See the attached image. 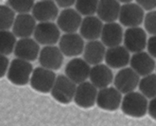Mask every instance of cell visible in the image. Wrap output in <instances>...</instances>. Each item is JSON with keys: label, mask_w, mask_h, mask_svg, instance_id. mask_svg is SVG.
<instances>
[{"label": "cell", "mask_w": 156, "mask_h": 126, "mask_svg": "<svg viewBox=\"0 0 156 126\" xmlns=\"http://www.w3.org/2000/svg\"><path fill=\"white\" fill-rule=\"evenodd\" d=\"M149 103L141 92L132 91L125 94L121 103V110L127 116L141 118L148 112Z\"/></svg>", "instance_id": "6da1fadb"}, {"label": "cell", "mask_w": 156, "mask_h": 126, "mask_svg": "<svg viewBox=\"0 0 156 126\" xmlns=\"http://www.w3.org/2000/svg\"><path fill=\"white\" fill-rule=\"evenodd\" d=\"M33 72L32 66L30 61L21 58L13 59L8 70V79L16 85H24L30 82Z\"/></svg>", "instance_id": "7a4b0ae2"}, {"label": "cell", "mask_w": 156, "mask_h": 126, "mask_svg": "<svg viewBox=\"0 0 156 126\" xmlns=\"http://www.w3.org/2000/svg\"><path fill=\"white\" fill-rule=\"evenodd\" d=\"M76 90L77 84L75 82L66 75H59L51 90V95L57 102L67 104L74 100Z\"/></svg>", "instance_id": "3957f363"}, {"label": "cell", "mask_w": 156, "mask_h": 126, "mask_svg": "<svg viewBox=\"0 0 156 126\" xmlns=\"http://www.w3.org/2000/svg\"><path fill=\"white\" fill-rule=\"evenodd\" d=\"M56 74L54 71L44 67H36L30 78V85L36 91L42 93L51 92L56 81Z\"/></svg>", "instance_id": "277c9868"}, {"label": "cell", "mask_w": 156, "mask_h": 126, "mask_svg": "<svg viewBox=\"0 0 156 126\" xmlns=\"http://www.w3.org/2000/svg\"><path fill=\"white\" fill-rule=\"evenodd\" d=\"M60 31L59 26L52 21L39 22L33 33L34 39L40 45H44V46L55 45L61 38Z\"/></svg>", "instance_id": "5b68a950"}, {"label": "cell", "mask_w": 156, "mask_h": 126, "mask_svg": "<svg viewBox=\"0 0 156 126\" xmlns=\"http://www.w3.org/2000/svg\"><path fill=\"white\" fill-rule=\"evenodd\" d=\"M84 38L76 32L65 33L59 40V48L63 55L67 57H76L83 53L85 44Z\"/></svg>", "instance_id": "8992f818"}, {"label": "cell", "mask_w": 156, "mask_h": 126, "mask_svg": "<svg viewBox=\"0 0 156 126\" xmlns=\"http://www.w3.org/2000/svg\"><path fill=\"white\" fill-rule=\"evenodd\" d=\"M144 9L138 4L125 3L121 6L119 13V22L121 25L132 28V27H139L145 18Z\"/></svg>", "instance_id": "52a82bcc"}, {"label": "cell", "mask_w": 156, "mask_h": 126, "mask_svg": "<svg viewBox=\"0 0 156 126\" xmlns=\"http://www.w3.org/2000/svg\"><path fill=\"white\" fill-rule=\"evenodd\" d=\"M122 103V93L115 87H104L98 92L97 104L99 108L107 111L118 109Z\"/></svg>", "instance_id": "ba28073f"}, {"label": "cell", "mask_w": 156, "mask_h": 126, "mask_svg": "<svg viewBox=\"0 0 156 126\" xmlns=\"http://www.w3.org/2000/svg\"><path fill=\"white\" fill-rule=\"evenodd\" d=\"M139 82V75L132 67H123L117 72L114 79L115 86L122 94L134 91Z\"/></svg>", "instance_id": "9c48e42d"}, {"label": "cell", "mask_w": 156, "mask_h": 126, "mask_svg": "<svg viewBox=\"0 0 156 126\" xmlns=\"http://www.w3.org/2000/svg\"><path fill=\"white\" fill-rule=\"evenodd\" d=\"M124 46L130 52L143 51L148 44L146 31L139 27L128 28L124 32Z\"/></svg>", "instance_id": "30bf717a"}, {"label": "cell", "mask_w": 156, "mask_h": 126, "mask_svg": "<svg viewBox=\"0 0 156 126\" xmlns=\"http://www.w3.org/2000/svg\"><path fill=\"white\" fill-rule=\"evenodd\" d=\"M90 64L85 59L74 58L70 60L66 66V75L77 85L85 82L90 76Z\"/></svg>", "instance_id": "8fae6325"}, {"label": "cell", "mask_w": 156, "mask_h": 126, "mask_svg": "<svg viewBox=\"0 0 156 126\" xmlns=\"http://www.w3.org/2000/svg\"><path fill=\"white\" fill-rule=\"evenodd\" d=\"M98 92V87L91 82H82L77 85L74 102L81 108H90L97 103Z\"/></svg>", "instance_id": "7c38bea8"}, {"label": "cell", "mask_w": 156, "mask_h": 126, "mask_svg": "<svg viewBox=\"0 0 156 126\" xmlns=\"http://www.w3.org/2000/svg\"><path fill=\"white\" fill-rule=\"evenodd\" d=\"M82 22L81 14L74 9L66 8L62 10L57 18V25L61 31L66 33L76 32Z\"/></svg>", "instance_id": "4fadbf2b"}, {"label": "cell", "mask_w": 156, "mask_h": 126, "mask_svg": "<svg viewBox=\"0 0 156 126\" xmlns=\"http://www.w3.org/2000/svg\"><path fill=\"white\" fill-rule=\"evenodd\" d=\"M39 63L42 67L51 70H58L61 68L63 63V53L61 49L54 45L45 46L40 51Z\"/></svg>", "instance_id": "5bb4252c"}, {"label": "cell", "mask_w": 156, "mask_h": 126, "mask_svg": "<svg viewBox=\"0 0 156 126\" xmlns=\"http://www.w3.org/2000/svg\"><path fill=\"white\" fill-rule=\"evenodd\" d=\"M32 15L39 22L53 21L59 16L58 5L54 0H40L34 4Z\"/></svg>", "instance_id": "9a60e30c"}, {"label": "cell", "mask_w": 156, "mask_h": 126, "mask_svg": "<svg viewBox=\"0 0 156 126\" xmlns=\"http://www.w3.org/2000/svg\"><path fill=\"white\" fill-rule=\"evenodd\" d=\"M40 51L39 43L30 37L20 38V40L17 41L14 49V54L16 57L30 62L39 58Z\"/></svg>", "instance_id": "2e32d148"}, {"label": "cell", "mask_w": 156, "mask_h": 126, "mask_svg": "<svg viewBox=\"0 0 156 126\" xmlns=\"http://www.w3.org/2000/svg\"><path fill=\"white\" fill-rule=\"evenodd\" d=\"M105 62L112 68H123L131 62L130 51L125 46H115L106 50Z\"/></svg>", "instance_id": "e0dca14e"}, {"label": "cell", "mask_w": 156, "mask_h": 126, "mask_svg": "<svg viewBox=\"0 0 156 126\" xmlns=\"http://www.w3.org/2000/svg\"><path fill=\"white\" fill-rule=\"evenodd\" d=\"M131 67L139 76H146L152 73L156 68V65L153 57L150 53L145 51H139L133 53L131 57Z\"/></svg>", "instance_id": "ac0fdd59"}, {"label": "cell", "mask_w": 156, "mask_h": 126, "mask_svg": "<svg viewBox=\"0 0 156 126\" xmlns=\"http://www.w3.org/2000/svg\"><path fill=\"white\" fill-rule=\"evenodd\" d=\"M102 29V20L98 16L88 15L82 19L80 32L82 37L88 41L97 40L101 36Z\"/></svg>", "instance_id": "d6986e66"}, {"label": "cell", "mask_w": 156, "mask_h": 126, "mask_svg": "<svg viewBox=\"0 0 156 126\" xmlns=\"http://www.w3.org/2000/svg\"><path fill=\"white\" fill-rule=\"evenodd\" d=\"M36 26V19L33 15L30 13H19L13 23L12 32L19 38L30 37L34 33Z\"/></svg>", "instance_id": "ffe728a7"}, {"label": "cell", "mask_w": 156, "mask_h": 126, "mask_svg": "<svg viewBox=\"0 0 156 126\" xmlns=\"http://www.w3.org/2000/svg\"><path fill=\"white\" fill-rule=\"evenodd\" d=\"M101 42L108 48L119 46L124 38L122 27L115 22H109L103 25L101 32Z\"/></svg>", "instance_id": "44dd1931"}, {"label": "cell", "mask_w": 156, "mask_h": 126, "mask_svg": "<svg viewBox=\"0 0 156 126\" xmlns=\"http://www.w3.org/2000/svg\"><path fill=\"white\" fill-rule=\"evenodd\" d=\"M89 79L95 86L101 89L112 84L114 75L108 65L98 64L91 67Z\"/></svg>", "instance_id": "7402d4cb"}, {"label": "cell", "mask_w": 156, "mask_h": 126, "mask_svg": "<svg viewBox=\"0 0 156 126\" xmlns=\"http://www.w3.org/2000/svg\"><path fill=\"white\" fill-rule=\"evenodd\" d=\"M120 9L118 0H99L97 14L105 23L115 22L119 17Z\"/></svg>", "instance_id": "603a6c76"}, {"label": "cell", "mask_w": 156, "mask_h": 126, "mask_svg": "<svg viewBox=\"0 0 156 126\" xmlns=\"http://www.w3.org/2000/svg\"><path fill=\"white\" fill-rule=\"evenodd\" d=\"M106 46L100 41L91 40L86 45L83 50V58L90 65L101 64V62L105 59Z\"/></svg>", "instance_id": "cb8c5ba5"}, {"label": "cell", "mask_w": 156, "mask_h": 126, "mask_svg": "<svg viewBox=\"0 0 156 126\" xmlns=\"http://www.w3.org/2000/svg\"><path fill=\"white\" fill-rule=\"evenodd\" d=\"M16 35L8 30H1L0 32V51L1 54L9 55L14 51L16 46Z\"/></svg>", "instance_id": "d4e9b609"}, {"label": "cell", "mask_w": 156, "mask_h": 126, "mask_svg": "<svg viewBox=\"0 0 156 126\" xmlns=\"http://www.w3.org/2000/svg\"><path fill=\"white\" fill-rule=\"evenodd\" d=\"M139 90L147 98L152 99L156 97V74H149L143 76L139 82Z\"/></svg>", "instance_id": "484cf974"}, {"label": "cell", "mask_w": 156, "mask_h": 126, "mask_svg": "<svg viewBox=\"0 0 156 126\" xmlns=\"http://www.w3.org/2000/svg\"><path fill=\"white\" fill-rule=\"evenodd\" d=\"M15 11L10 6L1 5L0 7V28L1 30H9L12 28L15 21Z\"/></svg>", "instance_id": "4316f807"}, {"label": "cell", "mask_w": 156, "mask_h": 126, "mask_svg": "<svg viewBox=\"0 0 156 126\" xmlns=\"http://www.w3.org/2000/svg\"><path fill=\"white\" fill-rule=\"evenodd\" d=\"M99 0H76V10L84 16L94 15L97 13Z\"/></svg>", "instance_id": "83f0119b"}, {"label": "cell", "mask_w": 156, "mask_h": 126, "mask_svg": "<svg viewBox=\"0 0 156 126\" xmlns=\"http://www.w3.org/2000/svg\"><path fill=\"white\" fill-rule=\"evenodd\" d=\"M9 6L19 13H27L34 7V0H8Z\"/></svg>", "instance_id": "f1b7e54d"}, {"label": "cell", "mask_w": 156, "mask_h": 126, "mask_svg": "<svg viewBox=\"0 0 156 126\" xmlns=\"http://www.w3.org/2000/svg\"><path fill=\"white\" fill-rule=\"evenodd\" d=\"M144 26L147 32L156 35V11H151L145 15Z\"/></svg>", "instance_id": "f546056e"}, {"label": "cell", "mask_w": 156, "mask_h": 126, "mask_svg": "<svg viewBox=\"0 0 156 126\" xmlns=\"http://www.w3.org/2000/svg\"><path fill=\"white\" fill-rule=\"evenodd\" d=\"M9 60L7 58V55H4V54H1L0 56V76L4 77L6 73H8L9 70Z\"/></svg>", "instance_id": "4dcf8cb0"}, {"label": "cell", "mask_w": 156, "mask_h": 126, "mask_svg": "<svg viewBox=\"0 0 156 126\" xmlns=\"http://www.w3.org/2000/svg\"><path fill=\"white\" fill-rule=\"evenodd\" d=\"M147 49L151 55L156 59V35H152L151 37H150L147 44Z\"/></svg>", "instance_id": "1f68e13d"}, {"label": "cell", "mask_w": 156, "mask_h": 126, "mask_svg": "<svg viewBox=\"0 0 156 126\" xmlns=\"http://www.w3.org/2000/svg\"><path fill=\"white\" fill-rule=\"evenodd\" d=\"M136 2L146 11H151L156 8V0H136Z\"/></svg>", "instance_id": "d6a6232c"}, {"label": "cell", "mask_w": 156, "mask_h": 126, "mask_svg": "<svg viewBox=\"0 0 156 126\" xmlns=\"http://www.w3.org/2000/svg\"><path fill=\"white\" fill-rule=\"evenodd\" d=\"M148 113L153 120L156 121V97L152 98L151 101L149 103Z\"/></svg>", "instance_id": "836d02e7"}, {"label": "cell", "mask_w": 156, "mask_h": 126, "mask_svg": "<svg viewBox=\"0 0 156 126\" xmlns=\"http://www.w3.org/2000/svg\"><path fill=\"white\" fill-rule=\"evenodd\" d=\"M56 4L61 8H70L72 5L76 3V0H54Z\"/></svg>", "instance_id": "e575fe53"}, {"label": "cell", "mask_w": 156, "mask_h": 126, "mask_svg": "<svg viewBox=\"0 0 156 126\" xmlns=\"http://www.w3.org/2000/svg\"><path fill=\"white\" fill-rule=\"evenodd\" d=\"M118 1L119 2H122V3H130V2H132L133 1V0H118Z\"/></svg>", "instance_id": "d590c367"}]
</instances>
